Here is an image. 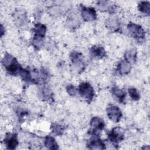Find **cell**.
Here are the masks:
<instances>
[{
	"instance_id": "cell-14",
	"label": "cell",
	"mask_w": 150,
	"mask_h": 150,
	"mask_svg": "<svg viewBox=\"0 0 150 150\" xmlns=\"http://www.w3.org/2000/svg\"><path fill=\"white\" fill-rule=\"evenodd\" d=\"M104 144L103 142L97 138H93L89 142L88 148L90 149H104Z\"/></svg>"
},
{
	"instance_id": "cell-10",
	"label": "cell",
	"mask_w": 150,
	"mask_h": 150,
	"mask_svg": "<svg viewBox=\"0 0 150 150\" xmlns=\"http://www.w3.org/2000/svg\"><path fill=\"white\" fill-rule=\"evenodd\" d=\"M90 125L91 127L94 128V130L95 132L98 131L102 130L105 126L104 121L103 119L100 117H93L90 122Z\"/></svg>"
},
{
	"instance_id": "cell-13",
	"label": "cell",
	"mask_w": 150,
	"mask_h": 150,
	"mask_svg": "<svg viewBox=\"0 0 150 150\" xmlns=\"http://www.w3.org/2000/svg\"><path fill=\"white\" fill-rule=\"evenodd\" d=\"M131 69V63L125 60H121L117 66V70L121 74H126L128 73Z\"/></svg>"
},
{
	"instance_id": "cell-12",
	"label": "cell",
	"mask_w": 150,
	"mask_h": 150,
	"mask_svg": "<svg viewBox=\"0 0 150 150\" xmlns=\"http://www.w3.org/2000/svg\"><path fill=\"white\" fill-rule=\"evenodd\" d=\"M112 93L118 102L121 103L124 102L126 97V93L123 90L120 89L117 87H114L112 88Z\"/></svg>"
},
{
	"instance_id": "cell-7",
	"label": "cell",
	"mask_w": 150,
	"mask_h": 150,
	"mask_svg": "<svg viewBox=\"0 0 150 150\" xmlns=\"http://www.w3.org/2000/svg\"><path fill=\"white\" fill-rule=\"evenodd\" d=\"M108 137L112 142L118 143L123 139L124 133L120 128L116 127L108 134Z\"/></svg>"
},
{
	"instance_id": "cell-9",
	"label": "cell",
	"mask_w": 150,
	"mask_h": 150,
	"mask_svg": "<svg viewBox=\"0 0 150 150\" xmlns=\"http://www.w3.org/2000/svg\"><path fill=\"white\" fill-rule=\"evenodd\" d=\"M81 13L84 20L86 21H91L96 19V12L93 8L83 7Z\"/></svg>"
},
{
	"instance_id": "cell-22",
	"label": "cell",
	"mask_w": 150,
	"mask_h": 150,
	"mask_svg": "<svg viewBox=\"0 0 150 150\" xmlns=\"http://www.w3.org/2000/svg\"><path fill=\"white\" fill-rule=\"evenodd\" d=\"M67 91L68 92V93L71 95V96H74L76 95V93H77V89L76 88V87H74L73 86H69L67 87Z\"/></svg>"
},
{
	"instance_id": "cell-2",
	"label": "cell",
	"mask_w": 150,
	"mask_h": 150,
	"mask_svg": "<svg viewBox=\"0 0 150 150\" xmlns=\"http://www.w3.org/2000/svg\"><path fill=\"white\" fill-rule=\"evenodd\" d=\"M79 92L80 95L88 101H91L94 96V91L92 86L87 82L80 83L79 86Z\"/></svg>"
},
{
	"instance_id": "cell-1",
	"label": "cell",
	"mask_w": 150,
	"mask_h": 150,
	"mask_svg": "<svg viewBox=\"0 0 150 150\" xmlns=\"http://www.w3.org/2000/svg\"><path fill=\"white\" fill-rule=\"evenodd\" d=\"M2 63L6 71L11 74H16L22 69L16 59L9 54H6L4 56Z\"/></svg>"
},
{
	"instance_id": "cell-4",
	"label": "cell",
	"mask_w": 150,
	"mask_h": 150,
	"mask_svg": "<svg viewBox=\"0 0 150 150\" xmlns=\"http://www.w3.org/2000/svg\"><path fill=\"white\" fill-rule=\"evenodd\" d=\"M127 28L131 36L137 40H142L145 38V32L141 26L134 23H129Z\"/></svg>"
},
{
	"instance_id": "cell-15",
	"label": "cell",
	"mask_w": 150,
	"mask_h": 150,
	"mask_svg": "<svg viewBox=\"0 0 150 150\" xmlns=\"http://www.w3.org/2000/svg\"><path fill=\"white\" fill-rule=\"evenodd\" d=\"M45 145L46 148L50 149H56L58 148V145L56 140L51 136H47L45 138Z\"/></svg>"
},
{
	"instance_id": "cell-11",
	"label": "cell",
	"mask_w": 150,
	"mask_h": 150,
	"mask_svg": "<svg viewBox=\"0 0 150 150\" xmlns=\"http://www.w3.org/2000/svg\"><path fill=\"white\" fill-rule=\"evenodd\" d=\"M90 54L95 58L100 59L105 56V52L103 47L98 45H96L93 46L90 49Z\"/></svg>"
},
{
	"instance_id": "cell-5",
	"label": "cell",
	"mask_w": 150,
	"mask_h": 150,
	"mask_svg": "<svg viewBox=\"0 0 150 150\" xmlns=\"http://www.w3.org/2000/svg\"><path fill=\"white\" fill-rule=\"evenodd\" d=\"M107 114L108 118L115 122L120 121L122 115L120 109L114 105H109L107 107Z\"/></svg>"
},
{
	"instance_id": "cell-16",
	"label": "cell",
	"mask_w": 150,
	"mask_h": 150,
	"mask_svg": "<svg viewBox=\"0 0 150 150\" xmlns=\"http://www.w3.org/2000/svg\"><path fill=\"white\" fill-rule=\"evenodd\" d=\"M106 25L108 27V28L114 30L117 29L119 28L120 22L117 18L112 17L107 19L106 22Z\"/></svg>"
},
{
	"instance_id": "cell-3",
	"label": "cell",
	"mask_w": 150,
	"mask_h": 150,
	"mask_svg": "<svg viewBox=\"0 0 150 150\" xmlns=\"http://www.w3.org/2000/svg\"><path fill=\"white\" fill-rule=\"evenodd\" d=\"M34 36L33 39V45L39 46L42 42V40L46 32V26L42 23H37L34 28Z\"/></svg>"
},
{
	"instance_id": "cell-19",
	"label": "cell",
	"mask_w": 150,
	"mask_h": 150,
	"mask_svg": "<svg viewBox=\"0 0 150 150\" xmlns=\"http://www.w3.org/2000/svg\"><path fill=\"white\" fill-rule=\"evenodd\" d=\"M128 93L131 97V98L134 100H138L140 98V96L137 90L135 88L131 87L128 89Z\"/></svg>"
},
{
	"instance_id": "cell-17",
	"label": "cell",
	"mask_w": 150,
	"mask_h": 150,
	"mask_svg": "<svg viewBox=\"0 0 150 150\" xmlns=\"http://www.w3.org/2000/svg\"><path fill=\"white\" fill-rule=\"evenodd\" d=\"M139 10L144 13L149 15L150 12V4L147 1H142L138 5Z\"/></svg>"
},
{
	"instance_id": "cell-8",
	"label": "cell",
	"mask_w": 150,
	"mask_h": 150,
	"mask_svg": "<svg viewBox=\"0 0 150 150\" xmlns=\"http://www.w3.org/2000/svg\"><path fill=\"white\" fill-rule=\"evenodd\" d=\"M70 59L73 64L79 70H83L84 66L83 56L79 52H74L71 54Z\"/></svg>"
},
{
	"instance_id": "cell-6",
	"label": "cell",
	"mask_w": 150,
	"mask_h": 150,
	"mask_svg": "<svg viewBox=\"0 0 150 150\" xmlns=\"http://www.w3.org/2000/svg\"><path fill=\"white\" fill-rule=\"evenodd\" d=\"M4 144L9 149H15L19 144L17 135L12 133L7 134L4 139Z\"/></svg>"
},
{
	"instance_id": "cell-21",
	"label": "cell",
	"mask_w": 150,
	"mask_h": 150,
	"mask_svg": "<svg viewBox=\"0 0 150 150\" xmlns=\"http://www.w3.org/2000/svg\"><path fill=\"white\" fill-rule=\"evenodd\" d=\"M52 93L51 91L49 90V89L47 88H43L42 91V97L46 99V100H49L50 99V98L52 96Z\"/></svg>"
},
{
	"instance_id": "cell-20",
	"label": "cell",
	"mask_w": 150,
	"mask_h": 150,
	"mask_svg": "<svg viewBox=\"0 0 150 150\" xmlns=\"http://www.w3.org/2000/svg\"><path fill=\"white\" fill-rule=\"evenodd\" d=\"M52 132L57 135H60L64 131V127L60 125L54 124L52 127Z\"/></svg>"
},
{
	"instance_id": "cell-18",
	"label": "cell",
	"mask_w": 150,
	"mask_h": 150,
	"mask_svg": "<svg viewBox=\"0 0 150 150\" xmlns=\"http://www.w3.org/2000/svg\"><path fill=\"white\" fill-rule=\"evenodd\" d=\"M125 60L129 63L134 62L136 60V52L134 50L127 51L125 54Z\"/></svg>"
}]
</instances>
